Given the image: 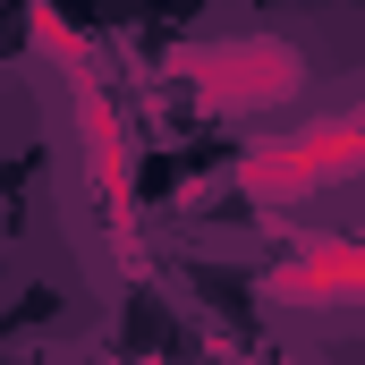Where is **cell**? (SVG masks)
<instances>
[{
  "instance_id": "1",
  "label": "cell",
  "mask_w": 365,
  "mask_h": 365,
  "mask_svg": "<svg viewBox=\"0 0 365 365\" xmlns=\"http://www.w3.org/2000/svg\"><path fill=\"white\" fill-rule=\"evenodd\" d=\"M230 179H238L247 204H264V212H297V204H314V195H331V187L365 179V110H331V119L255 136V145L230 162Z\"/></svg>"
},
{
  "instance_id": "6",
  "label": "cell",
  "mask_w": 365,
  "mask_h": 365,
  "mask_svg": "<svg viewBox=\"0 0 365 365\" xmlns=\"http://www.w3.org/2000/svg\"><path fill=\"white\" fill-rule=\"evenodd\" d=\"M212 365H255V357H238V349H212Z\"/></svg>"
},
{
  "instance_id": "5",
  "label": "cell",
  "mask_w": 365,
  "mask_h": 365,
  "mask_svg": "<svg viewBox=\"0 0 365 365\" xmlns=\"http://www.w3.org/2000/svg\"><path fill=\"white\" fill-rule=\"evenodd\" d=\"M26 34H34V51H43L60 77H77V68H102V60H93V43L68 26V17H60V9H51V0H26Z\"/></svg>"
},
{
  "instance_id": "3",
  "label": "cell",
  "mask_w": 365,
  "mask_h": 365,
  "mask_svg": "<svg viewBox=\"0 0 365 365\" xmlns=\"http://www.w3.org/2000/svg\"><path fill=\"white\" fill-rule=\"evenodd\" d=\"M68 119H77V153H86L93 204L110 221V247H119V264H136V230H145V212H136V162H128V128H119V102L102 86V68L68 77Z\"/></svg>"
},
{
  "instance_id": "7",
  "label": "cell",
  "mask_w": 365,
  "mask_h": 365,
  "mask_svg": "<svg viewBox=\"0 0 365 365\" xmlns=\"http://www.w3.org/2000/svg\"><path fill=\"white\" fill-rule=\"evenodd\" d=\"M128 365H162V357H128Z\"/></svg>"
},
{
  "instance_id": "2",
  "label": "cell",
  "mask_w": 365,
  "mask_h": 365,
  "mask_svg": "<svg viewBox=\"0 0 365 365\" xmlns=\"http://www.w3.org/2000/svg\"><path fill=\"white\" fill-rule=\"evenodd\" d=\"M170 77H179L204 110H272L289 93H306V51L280 43V34H212V43H187L170 51Z\"/></svg>"
},
{
  "instance_id": "4",
  "label": "cell",
  "mask_w": 365,
  "mask_h": 365,
  "mask_svg": "<svg viewBox=\"0 0 365 365\" xmlns=\"http://www.w3.org/2000/svg\"><path fill=\"white\" fill-rule=\"evenodd\" d=\"M272 306H365V230H323L306 247H289L272 272L255 280Z\"/></svg>"
}]
</instances>
